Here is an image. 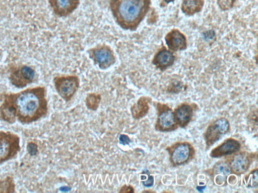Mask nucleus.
Returning a JSON list of instances; mask_svg holds the SVG:
<instances>
[{"mask_svg":"<svg viewBox=\"0 0 258 193\" xmlns=\"http://www.w3.org/2000/svg\"><path fill=\"white\" fill-rule=\"evenodd\" d=\"M173 112L177 124L182 128L189 124L193 116V109L188 104L178 106Z\"/></svg>","mask_w":258,"mask_h":193,"instance_id":"obj_16","label":"nucleus"},{"mask_svg":"<svg viewBox=\"0 0 258 193\" xmlns=\"http://www.w3.org/2000/svg\"><path fill=\"white\" fill-rule=\"evenodd\" d=\"M87 52L95 65L102 70L109 69L116 62L115 53L109 45L99 44L89 48Z\"/></svg>","mask_w":258,"mask_h":193,"instance_id":"obj_5","label":"nucleus"},{"mask_svg":"<svg viewBox=\"0 0 258 193\" xmlns=\"http://www.w3.org/2000/svg\"><path fill=\"white\" fill-rule=\"evenodd\" d=\"M101 100L102 97L101 94L96 93H88L85 100L87 108L92 111H97Z\"/></svg>","mask_w":258,"mask_h":193,"instance_id":"obj_19","label":"nucleus"},{"mask_svg":"<svg viewBox=\"0 0 258 193\" xmlns=\"http://www.w3.org/2000/svg\"><path fill=\"white\" fill-rule=\"evenodd\" d=\"M21 151V138L18 134L0 131V165L16 158Z\"/></svg>","mask_w":258,"mask_h":193,"instance_id":"obj_3","label":"nucleus"},{"mask_svg":"<svg viewBox=\"0 0 258 193\" xmlns=\"http://www.w3.org/2000/svg\"><path fill=\"white\" fill-rule=\"evenodd\" d=\"M213 172L215 183L221 185L226 182L227 177L231 173V170L228 163L219 161L214 167Z\"/></svg>","mask_w":258,"mask_h":193,"instance_id":"obj_18","label":"nucleus"},{"mask_svg":"<svg viewBox=\"0 0 258 193\" xmlns=\"http://www.w3.org/2000/svg\"><path fill=\"white\" fill-rule=\"evenodd\" d=\"M250 163L251 160L249 155L242 152L233 155L228 164L231 172L239 175L244 174L248 170Z\"/></svg>","mask_w":258,"mask_h":193,"instance_id":"obj_14","label":"nucleus"},{"mask_svg":"<svg viewBox=\"0 0 258 193\" xmlns=\"http://www.w3.org/2000/svg\"><path fill=\"white\" fill-rule=\"evenodd\" d=\"M175 59L173 53L163 47L155 54L152 63L156 68L163 71L173 65Z\"/></svg>","mask_w":258,"mask_h":193,"instance_id":"obj_12","label":"nucleus"},{"mask_svg":"<svg viewBox=\"0 0 258 193\" xmlns=\"http://www.w3.org/2000/svg\"><path fill=\"white\" fill-rule=\"evenodd\" d=\"M48 113L47 91L43 86L6 94L0 106V120L11 124L17 121L31 124L46 117Z\"/></svg>","mask_w":258,"mask_h":193,"instance_id":"obj_1","label":"nucleus"},{"mask_svg":"<svg viewBox=\"0 0 258 193\" xmlns=\"http://www.w3.org/2000/svg\"><path fill=\"white\" fill-rule=\"evenodd\" d=\"M27 151L28 153L32 155H36L38 152V146L36 144L30 142L27 145Z\"/></svg>","mask_w":258,"mask_h":193,"instance_id":"obj_24","label":"nucleus"},{"mask_svg":"<svg viewBox=\"0 0 258 193\" xmlns=\"http://www.w3.org/2000/svg\"><path fill=\"white\" fill-rule=\"evenodd\" d=\"M230 126L225 118L217 119L209 125L205 133L204 137L208 147H211L217 142L221 138L228 133Z\"/></svg>","mask_w":258,"mask_h":193,"instance_id":"obj_8","label":"nucleus"},{"mask_svg":"<svg viewBox=\"0 0 258 193\" xmlns=\"http://www.w3.org/2000/svg\"><path fill=\"white\" fill-rule=\"evenodd\" d=\"M168 48L173 51L184 50L187 48V39L185 36L177 29H173L165 37Z\"/></svg>","mask_w":258,"mask_h":193,"instance_id":"obj_13","label":"nucleus"},{"mask_svg":"<svg viewBox=\"0 0 258 193\" xmlns=\"http://www.w3.org/2000/svg\"><path fill=\"white\" fill-rule=\"evenodd\" d=\"M15 190L16 184L13 177L8 176L0 180V192H14Z\"/></svg>","mask_w":258,"mask_h":193,"instance_id":"obj_20","label":"nucleus"},{"mask_svg":"<svg viewBox=\"0 0 258 193\" xmlns=\"http://www.w3.org/2000/svg\"><path fill=\"white\" fill-rule=\"evenodd\" d=\"M53 83L59 96L68 103L80 89L81 81L76 75H58L54 77Z\"/></svg>","mask_w":258,"mask_h":193,"instance_id":"obj_4","label":"nucleus"},{"mask_svg":"<svg viewBox=\"0 0 258 193\" xmlns=\"http://www.w3.org/2000/svg\"><path fill=\"white\" fill-rule=\"evenodd\" d=\"M141 177L142 183L145 186L151 187L154 185V177L150 174V172L148 170H144Z\"/></svg>","mask_w":258,"mask_h":193,"instance_id":"obj_22","label":"nucleus"},{"mask_svg":"<svg viewBox=\"0 0 258 193\" xmlns=\"http://www.w3.org/2000/svg\"><path fill=\"white\" fill-rule=\"evenodd\" d=\"M135 189L132 185L124 184L119 189V193H134Z\"/></svg>","mask_w":258,"mask_h":193,"instance_id":"obj_25","label":"nucleus"},{"mask_svg":"<svg viewBox=\"0 0 258 193\" xmlns=\"http://www.w3.org/2000/svg\"><path fill=\"white\" fill-rule=\"evenodd\" d=\"M243 183L248 187H256L258 184V171L255 169L246 175L243 179Z\"/></svg>","mask_w":258,"mask_h":193,"instance_id":"obj_21","label":"nucleus"},{"mask_svg":"<svg viewBox=\"0 0 258 193\" xmlns=\"http://www.w3.org/2000/svg\"><path fill=\"white\" fill-rule=\"evenodd\" d=\"M152 99L148 96H141L131 108L133 119L139 120L146 117L149 112Z\"/></svg>","mask_w":258,"mask_h":193,"instance_id":"obj_15","label":"nucleus"},{"mask_svg":"<svg viewBox=\"0 0 258 193\" xmlns=\"http://www.w3.org/2000/svg\"><path fill=\"white\" fill-rule=\"evenodd\" d=\"M175 1V0H160V4L162 7H164Z\"/></svg>","mask_w":258,"mask_h":193,"instance_id":"obj_26","label":"nucleus"},{"mask_svg":"<svg viewBox=\"0 0 258 193\" xmlns=\"http://www.w3.org/2000/svg\"><path fill=\"white\" fill-rule=\"evenodd\" d=\"M158 111L155 129L160 132H169L178 127L174 112L168 106L158 103L156 105Z\"/></svg>","mask_w":258,"mask_h":193,"instance_id":"obj_7","label":"nucleus"},{"mask_svg":"<svg viewBox=\"0 0 258 193\" xmlns=\"http://www.w3.org/2000/svg\"><path fill=\"white\" fill-rule=\"evenodd\" d=\"M205 4V0H182L181 10L186 16H192L202 11Z\"/></svg>","mask_w":258,"mask_h":193,"instance_id":"obj_17","label":"nucleus"},{"mask_svg":"<svg viewBox=\"0 0 258 193\" xmlns=\"http://www.w3.org/2000/svg\"><path fill=\"white\" fill-rule=\"evenodd\" d=\"M241 145L238 141L230 138L214 148L211 152L210 156L213 158H218L229 156L237 153Z\"/></svg>","mask_w":258,"mask_h":193,"instance_id":"obj_11","label":"nucleus"},{"mask_svg":"<svg viewBox=\"0 0 258 193\" xmlns=\"http://www.w3.org/2000/svg\"><path fill=\"white\" fill-rule=\"evenodd\" d=\"M36 77L35 69L28 65H20L10 69L9 80L15 87L23 89L33 83Z\"/></svg>","mask_w":258,"mask_h":193,"instance_id":"obj_6","label":"nucleus"},{"mask_svg":"<svg viewBox=\"0 0 258 193\" xmlns=\"http://www.w3.org/2000/svg\"><path fill=\"white\" fill-rule=\"evenodd\" d=\"M54 14L59 18H67L79 7L80 0H48Z\"/></svg>","mask_w":258,"mask_h":193,"instance_id":"obj_10","label":"nucleus"},{"mask_svg":"<svg viewBox=\"0 0 258 193\" xmlns=\"http://www.w3.org/2000/svg\"><path fill=\"white\" fill-rule=\"evenodd\" d=\"M151 0H109V7L121 29L136 31L151 9Z\"/></svg>","mask_w":258,"mask_h":193,"instance_id":"obj_2","label":"nucleus"},{"mask_svg":"<svg viewBox=\"0 0 258 193\" xmlns=\"http://www.w3.org/2000/svg\"><path fill=\"white\" fill-rule=\"evenodd\" d=\"M236 0H217L219 8L223 11H227L232 9L235 4Z\"/></svg>","mask_w":258,"mask_h":193,"instance_id":"obj_23","label":"nucleus"},{"mask_svg":"<svg viewBox=\"0 0 258 193\" xmlns=\"http://www.w3.org/2000/svg\"><path fill=\"white\" fill-rule=\"evenodd\" d=\"M167 150L173 166H180L186 163L195 154L193 148L187 142L176 143Z\"/></svg>","mask_w":258,"mask_h":193,"instance_id":"obj_9","label":"nucleus"}]
</instances>
